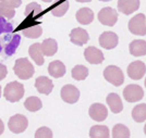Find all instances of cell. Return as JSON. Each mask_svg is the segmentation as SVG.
Returning <instances> with one entry per match:
<instances>
[{"mask_svg":"<svg viewBox=\"0 0 146 138\" xmlns=\"http://www.w3.org/2000/svg\"><path fill=\"white\" fill-rule=\"evenodd\" d=\"M14 74L21 79H30L34 75V66L26 58H21L15 61L13 67Z\"/></svg>","mask_w":146,"mask_h":138,"instance_id":"6da1fadb","label":"cell"},{"mask_svg":"<svg viewBox=\"0 0 146 138\" xmlns=\"http://www.w3.org/2000/svg\"><path fill=\"white\" fill-rule=\"evenodd\" d=\"M123 97L128 102H137L143 99L144 91L139 85L130 84L123 89Z\"/></svg>","mask_w":146,"mask_h":138,"instance_id":"8992f818","label":"cell"},{"mask_svg":"<svg viewBox=\"0 0 146 138\" xmlns=\"http://www.w3.org/2000/svg\"><path fill=\"white\" fill-rule=\"evenodd\" d=\"M140 8V0H118V10L129 15Z\"/></svg>","mask_w":146,"mask_h":138,"instance_id":"5bb4252c","label":"cell"},{"mask_svg":"<svg viewBox=\"0 0 146 138\" xmlns=\"http://www.w3.org/2000/svg\"><path fill=\"white\" fill-rule=\"evenodd\" d=\"M76 21L82 25H88L91 24L94 20V12L92 11L90 8H82L75 14Z\"/></svg>","mask_w":146,"mask_h":138,"instance_id":"ac0fdd59","label":"cell"},{"mask_svg":"<svg viewBox=\"0 0 146 138\" xmlns=\"http://www.w3.org/2000/svg\"><path fill=\"white\" fill-rule=\"evenodd\" d=\"M40 48H42V52L44 55L52 57L54 54H56L57 50H58V44L55 39L47 38L40 44Z\"/></svg>","mask_w":146,"mask_h":138,"instance_id":"7402d4cb","label":"cell"},{"mask_svg":"<svg viewBox=\"0 0 146 138\" xmlns=\"http://www.w3.org/2000/svg\"><path fill=\"white\" fill-rule=\"evenodd\" d=\"M132 118L135 122L142 123L146 121V103H141L132 110Z\"/></svg>","mask_w":146,"mask_h":138,"instance_id":"4316f807","label":"cell"},{"mask_svg":"<svg viewBox=\"0 0 146 138\" xmlns=\"http://www.w3.org/2000/svg\"><path fill=\"white\" fill-rule=\"evenodd\" d=\"M104 77L113 86H121L124 82V75L120 67L116 65L107 66L104 71Z\"/></svg>","mask_w":146,"mask_h":138,"instance_id":"3957f363","label":"cell"},{"mask_svg":"<svg viewBox=\"0 0 146 138\" xmlns=\"http://www.w3.org/2000/svg\"><path fill=\"white\" fill-rule=\"evenodd\" d=\"M29 53L37 65H43L45 60H44V54L42 52V48H40V44H38V42L33 44L29 49Z\"/></svg>","mask_w":146,"mask_h":138,"instance_id":"603a6c76","label":"cell"},{"mask_svg":"<svg viewBox=\"0 0 146 138\" xmlns=\"http://www.w3.org/2000/svg\"><path fill=\"white\" fill-rule=\"evenodd\" d=\"M0 97H1V86H0Z\"/></svg>","mask_w":146,"mask_h":138,"instance_id":"f35d334b","label":"cell"},{"mask_svg":"<svg viewBox=\"0 0 146 138\" xmlns=\"http://www.w3.org/2000/svg\"><path fill=\"white\" fill-rule=\"evenodd\" d=\"M8 126H9V129L12 133L21 134L27 128L29 121L26 119V116H24L23 114H15V115L10 118Z\"/></svg>","mask_w":146,"mask_h":138,"instance_id":"5b68a950","label":"cell"},{"mask_svg":"<svg viewBox=\"0 0 146 138\" xmlns=\"http://www.w3.org/2000/svg\"><path fill=\"white\" fill-rule=\"evenodd\" d=\"M44 2H47V3H48V2H51V1H52V0H43Z\"/></svg>","mask_w":146,"mask_h":138,"instance_id":"d590c367","label":"cell"},{"mask_svg":"<svg viewBox=\"0 0 146 138\" xmlns=\"http://www.w3.org/2000/svg\"><path fill=\"white\" fill-rule=\"evenodd\" d=\"M112 137L113 138H129L130 137V131L125 125L123 124H117L112 128Z\"/></svg>","mask_w":146,"mask_h":138,"instance_id":"f1b7e54d","label":"cell"},{"mask_svg":"<svg viewBox=\"0 0 146 138\" xmlns=\"http://www.w3.org/2000/svg\"><path fill=\"white\" fill-rule=\"evenodd\" d=\"M75 1H78V2H90L92 0H75Z\"/></svg>","mask_w":146,"mask_h":138,"instance_id":"e575fe53","label":"cell"},{"mask_svg":"<svg viewBox=\"0 0 146 138\" xmlns=\"http://www.w3.org/2000/svg\"><path fill=\"white\" fill-rule=\"evenodd\" d=\"M85 60L91 64H100L104 62V53L96 47H87L84 51Z\"/></svg>","mask_w":146,"mask_h":138,"instance_id":"7c38bea8","label":"cell"},{"mask_svg":"<svg viewBox=\"0 0 146 138\" xmlns=\"http://www.w3.org/2000/svg\"><path fill=\"white\" fill-rule=\"evenodd\" d=\"M24 107L26 110H29L30 112H36L38 110H40L43 107L42 100L38 97L32 96L29 97L24 102Z\"/></svg>","mask_w":146,"mask_h":138,"instance_id":"484cf974","label":"cell"},{"mask_svg":"<svg viewBox=\"0 0 146 138\" xmlns=\"http://www.w3.org/2000/svg\"><path fill=\"white\" fill-rule=\"evenodd\" d=\"M3 131H5V125H3V122L0 120V135L3 133Z\"/></svg>","mask_w":146,"mask_h":138,"instance_id":"836d02e7","label":"cell"},{"mask_svg":"<svg viewBox=\"0 0 146 138\" xmlns=\"http://www.w3.org/2000/svg\"><path fill=\"white\" fill-rule=\"evenodd\" d=\"M106 101L109 106L110 110L112 113H120L123 109V104H122L121 98L118 96L115 92H111L109 94L107 98H106Z\"/></svg>","mask_w":146,"mask_h":138,"instance_id":"d6986e66","label":"cell"},{"mask_svg":"<svg viewBox=\"0 0 146 138\" xmlns=\"http://www.w3.org/2000/svg\"><path fill=\"white\" fill-rule=\"evenodd\" d=\"M3 96L8 101L18 102L24 96V86L19 82H11L5 87Z\"/></svg>","mask_w":146,"mask_h":138,"instance_id":"7a4b0ae2","label":"cell"},{"mask_svg":"<svg viewBox=\"0 0 146 138\" xmlns=\"http://www.w3.org/2000/svg\"><path fill=\"white\" fill-rule=\"evenodd\" d=\"M71 75L75 81H84L88 76V69L85 65H75L71 71Z\"/></svg>","mask_w":146,"mask_h":138,"instance_id":"83f0119b","label":"cell"},{"mask_svg":"<svg viewBox=\"0 0 146 138\" xmlns=\"http://www.w3.org/2000/svg\"><path fill=\"white\" fill-rule=\"evenodd\" d=\"M98 20L103 25L113 26L118 21V13L115 9L106 7L98 12Z\"/></svg>","mask_w":146,"mask_h":138,"instance_id":"52a82bcc","label":"cell"},{"mask_svg":"<svg viewBox=\"0 0 146 138\" xmlns=\"http://www.w3.org/2000/svg\"><path fill=\"white\" fill-rule=\"evenodd\" d=\"M60 95L63 101L72 104V103L78 102V100H79L80 91L75 86H73L71 84H68L61 88Z\"/></svg>","mask_w":146,"mask_h":138,"instance_id":"ba28073f","label":"cell"},{"mask_svg":"<svg viewBox=\"0 0 146 138\" xmlns=\"http://www.w3.org/2000/svg\"><path fill=\"white\" fill-rule=\"evenodd\" d=\"M130 53L134 57H142L146 54V42L143 39H135L129 46Z\"/></svg>","mask_w":146,"mask_h":138,"instance_id":"e0dca14e","label":"cell"},{"mask_svg":"<svg viewBox=\"0 0 146 138\" xmlns=\"http://www.w3.org/2000/svg\"><path fill=\"white\" fill-rule=\"evenodd\" d=\"M15 15V10L14 8L7 6L5 3L0 2V18H12Z\"/></svg>","mask_w":146,"mask_h":138,"instance_id":"f546056e","label":"cell"},{"mask_svg":"<svg viewBox=\"0 0 146 138\" xmlns=\"http://www.w3.org/2000/svg\"><path fill=\"white\" fill-rule=\"evenodd\" d=\"M90 136L92 138H109V129L105 125H94L91 127Z\"/></svg>","mask_w":146,"mask_h":138,"instance_id":"d4e9b609","label":"cell"},{"mask_svg":"<svg viewBox=\"0 0 146 138\" xmlns=\"http://www.w3.org/2000/svg\"><path fill=\"white\" fill-rule=\"evenodd\" d=\"M144 133H145V135H146V124H145V126H144Z\"/></svg>","mask_w":146,"mask_h":138,"instance_id":"8d00e7d4","label":"cell"},{"mask_svg":"<svg viewBox=\"0 0 146 138\" xmlns=\"http://www.w3.org/2000/svg\"><path fill=\"white\" fill-rule=\"evenodd\" d=\"M146 65L142 61H134L128 66V75L131 79L139 81L145 75Z\"/></svg>","mask_w":146,"mask_h":138,"instance_id":"30bf717a","label":"cell"},{"mask_svg":"<svg viewBox=\"0 0 146 138\" xmlns=\"http://www.w3.org/2000/svg\"><path fill=\"white\" fill-rule=\"evenodd\" d=\"M42 14H43V9L37 2H32L25 8V18H26L25 21L37 20Z\"/></svg>","mask_w":146,"mask_h":138,"instance_id":"2e32d148","label":"cell"},{"mask_svg":"<svg viewBox=\"0 0 146 138\" xmlns=\"http://www.w3.org/2000/svg\"><path fill=\"white\" fill-rule=\"evenodd\" d=\"M119 37L113 32H104L99 36V45L105 49H113L118 46Z\"/></svg>","mask_w":146,"mask_h":138,"instance_id":"9c48e42d","label":"cell"},{"mask_svg":"<svg viewBox=\"0 0 146 138\" xmlns=\"http://www.w3.org/2000/svg\"><path fill=\"white\" fill-rule=\"evenodd\" d=\"M22 33L25 37L27 38H31V39H35V38H38V37L42 36L43 34V28L42 26L36 23V24H31V25H26L22 28Z\"/></svg>","mask_w":146,"mask_h":138,"instance_id":"44dd1931","label":"cell"},{"mask_svg":"<svg viewBox=\"0 0 146 138\" xmlns=\"http://www.w3.org/2000/svg\"><path fill=\"white\" fill-rule=\"evenodd\" d=\"M145 87H146V78H145Z\"/></svg>","mask_w":146,"mask_h":138,"instance_id":"ab89813d","label":"cell"},{"mask_svg":"<svg viewBox=\"0 0 146 138\" xmlns=\"http://www.w3.org/2000/svg\"><path fill=\"white\" fill-rule=\"evenodd\" d=\"M129 30L139 36L146 35V18L143 13L136 14L129 22Z\"/></svg>","mask_w":146,"mask_h":138,"instance_id":"277c9868","label":"cell"},{"mask_svg":"<svg viewBox=\"0 0 146 138\" xmlns=\"http://www.w3.org/2000/svg\"><path fill=\"white\" fill-rule=\"evenodd\" d=\"M35 88L39 94L49 95L54 89V83L51 79H49L46 76H39L35 81Z\"/></svg>","mask_w":146,"mask_h":138,"instance_id":"9a60e30c","label":"cell"},{"mask_svg":"<svg viewBox=\"0 0 146 138\" xmlns=\"http://www.w3.org/2000/svg\"><path fill=\"white\" fill-rule=\"evenodd\" d=\"M52 137V132L51 129L46 127V126H43L40 128H38L35 133V138H51Z\"/></svg>","mask_w":146,"mask_h":138,"instance_id":"4dcf8cb0","label":"cell"},{"mask_svg":"<svg viewBox=\"0 0 146 138\" xmlns=\"http://www.w3.org/2000/svg\"><path fill=\"white\" fill-rule=\"evenodd\" d=\"M99 1H104V2H106V1H111V0H99Z\"/></svg>","mask_w":146,"mask_h":138,"instance_id":"74e56055","label":"cell"},{"mask_svg":"<svg viewBox=\"0 0 146 138\" xmlns=\"http://www.w3.org/2000/svg\"><path fill=\"white\" fill-rule=\"evenodd\" d=\"M0 2L5 3L7 6L11 7V8H19L22 3V0H0Z\"/></svg>","mask_w":146,"mask_h":138,"instance_id":"1f68e13d","label":"cell"},{"mask_svg":"<svg viewBox=\"0 0 146 138\" xmlns=\"http://www.w3.org/2000/svg\"><path fill=\"white\" fill-rule=\"evenodd\" d=\"M7 74H8V70L7 66L2 63H0V81H2L3 78H6Z\"/></svg>","mask_w":146,"mask_h":138,"instance_id":"d6a6232c","label":"cell"},{"mask_svg":"<svg viewBox=\"0 0 146 138\" xmlns=\"http://www.w3.org/2000/svg\"><path fill=\"white\" fill-rule=\"evenodd\" d=\"M88 114L92 120L96 121V122H103L108 116V110L102 103H93L90 107Z\"/></svg>","mask_w":146,"mask_h":138,"instance_id":"8fae6325","label":"cell"},{"mask_svg":"<svg viewBox=\"0 0 146 138\" xmlns=\"http://www.w3.org/2000/svg\"><path fill=\"white\" fill-rule=\"evenodd\" d=\"M66 66L64 64L59 60H56L50 62V64L48 66V73L55 78L62 77L66 74Z\"/></svg>","mask_w":146,"mask_h":138,"instance_id":"ffe728a7","label":"cell"},{"mask_svg":"<svg viewBox=\"0 0 146 138\" xmlns=\"http://www.w3.org/2000/svg\"><path fill=\"white\" fill-rule=\"evenodd\" d=\"M68 9H69V1L68 0H59L50 8V12L54 17L60 18L68 12Z\"/></svg>","mask_w":146,"mask_h":138,"instance_id":"cb8c5ba5","label":"cell"},{"mask_svg":"<svg viewBox=\"0 0 146 138\" xmlns=\"http://www.w3.org/2000/svg\"><path fill=\"white\" fill-rule=\"evenodd\" d=\"M88 39H90L88 33L83 28L76 27V28H73L70 33V40L76 46L85 45L86 42H88Z\"/></svg>","mask_w":146,"mask_h":138,"instance_id":"4fadbf2b","label":"cell"}]
</instances>
